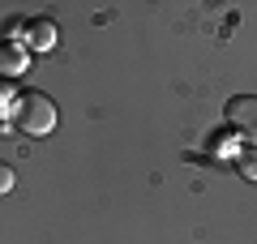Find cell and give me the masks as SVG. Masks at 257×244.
I'll use <instances>...</instances> for the list:
<instances>
[{
	"mask_svg": "<svg viewBox=\"0 0 257 244\" xmlns=\"http://www.w3.org/2000/svg\"><path fill=\"white\" fill-rule=\"evenodd\" d=\"M22 43H30L35 52H52V47H56V22H52V18H35V22H26V35H22Z\"/></svg>",
	"mask_w": 257,
	"mask_h": 244,
	"instance_id": "3957f363",
	"label": "cell"
},
{
	"mask_svg": "<svg viewBox=\"0 0 257 244\" xmlns=\"http://www.w3.org/2000/svg\"><path fill=\"white\" fill-rule=\"evenodd\" d=\"M9 107H18V99H13V90H9V81H0V116Z\"/></svg>",
	"mask_w": 257,
	"mask_h": 244,
	"instance_id": "52a82bcc",
	"label": "cell"
},
{
	"mask_svg": "<svg viewBox=\"0 0 257 244\" xmlns=\"http://www.w3.org/2000/svg\"><path fill=\"white\" fill-rule=\"evenodd\" d=\"M236 167H240L244 180H257V150H240L236 154Z\"/></svg>",
	"mask_w": 257,
	"mask_h": 244,
	"instance_id": "5b68a950",
	"label": "cell"
},
{
	"mask_svg": "<svg viewBox=\"0 0 257 244\" xmlns=\"http://www.w3.org/2000/svg\"><path fill=\"white\" fill-rule=\"evenodd\" d=\"M13 184H18L13 167H9V163H0V197H5V193H13Z\"/></svg>",
	"mask_w": 257,
	"mask_h": 244,
	"instance_id": "8992f818",
	"label": "cell"
},
{
	"mask_svg": "<svg viewBox=\"0 0 257 244\" xmlns=\"http://www.w3.org/2000/svg\"><path fill=\"white\" fill-rule=\"evenodd\" d=\"M30 52L26 43H0V77H13V73H26L30 69Z\"/></svg>",
	"mask_w": 257,
	"mask_h": 244,
	"instance_id": "277c9868",
	"label": "cell"
},
{
	"mask_svg": "<svg viewBox=\"0 0 257 244\" xmlns=\"http://www.w3.org/2000/svg\"><path fill=\"white\" fill-rule=\"evenodd\" d=\"M227 125H231V133L248 137V142L257 146V99L253 94H236V99L227 103Z\"/></svg>",
	"mask_w": 257,
	"mask_h": 244,
	"instance_id": "7a4b0ae2",
	"label": "cell"
},
{
	"mask_svg": "<svg viewBox=\"0 0 257 244\" xmlns=\"http://www.w3.org/2000/svg\"><path fill=\"white\" fill-rule=\"evenodd\" d=\"M56 120H60V111H56V103L47 99L43 90H26L18 94V107H13V129H22V133L30 137H43L56 129Z\"/></svg>",
	"mask_w": 257,
	"mask_h": 244,
	"instance_id": "6da1fadb",
	"label": "cell"
}]
</instances>
